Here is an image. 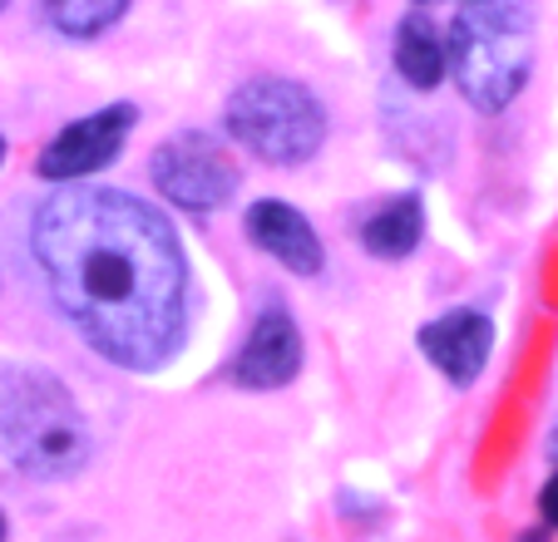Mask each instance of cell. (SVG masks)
<instances>
[{
	"instance_id": "1",
	"label": "cell",
	"mask_w": 558,
	"mask_h": 542,
	"mask_svg": "<svg viewBox=\"0 0 558 542\" xmlns=\"http://www.w3.org/2000/svg\"><path fill=\"white\" fill-rule=\"evenodd\" d=\"M31 242L60 311L105 360L154 370L179 350L189 271L163 212L114 188H70L40 208Z\"/></svg>"
},
{
	"instance_id": "2",
	"label": "cell",
	"mask_w": 558,
	"mask_h": 542,
	"mask_svg": "<svg viewBox=\"0 0 558 542\" xmlns=\"http://www.w3.org/2000/svg\"><path fill=\"white\" fill-rule=\"evenodd\" d=\"M0 454L35 479H64L85 464V419L54 375L35 366H0Z\"/></svg>"
},
{
	"instance_id": "3",
	"label": "cell",
	"mask_w": 558,
	"mask_h": 542,
	"mask_svg": "<svg viewBox=\"0 0 558 542\" xmlns=\"http://www.w3.org/2000/svg\"><path fill=\"white\" fill-rule=\"evenodd\" d=\"M450 70L460 79V95L474 109H505L524 89L534 64V25L519 0H464L460 21L450 30Z\"/></svg>"
},
{
	"instance_id": "4",
	"label": "cell",
	"mask_w": 558,
	"mask_h": 542,
	"mask_svg": "<svg viewBox=\"0 0 558 542\" xmlns=\"http://www.w3.org/2000/svg\"><path fill=\"white\" fill-rule=\"evenodd\" d=\"M228 134L247 144L263 163L292 168L322 148L327 119L322 104L292 79H253L243 84L228 104Z\"/></svg>"
},
{
	"instance_id": "5",
	"label": "cell",
	"mask_w": 558,
	"mask_h": 542,
	"mask_svg": "<svg viewBox=\"0 0 558 542\" xmlns=\"http://www.w3.org/2000/svg\"><path fill=\"white\" fill-rule=\"evenodd\" d=\"M154 183L169 202L189 212H213L232 198L238 168L208 134H179L154 153Z\"/></svg>"
},
{
	"instance_id": "6",
	"label": "cell",
	"mask_w": 558,
	"mask_h": 542,
	"mask_svg": "<svg viewBox=\"0 0 558 542\" xmlns=\"http://www.w3.org/2000/svg\"><path fill=\"white\" fill-rule=\"evenodd\" d=\"M134 104H109L99 114L70 124L64 134H54V144L40 153V177L70 183V177L99 173L105 163H114V153L124 148L129 128H134Z\"/></svg>"
},
{
	"instance_id": "7",
	"label": "cell",
	"mask_w": 558,
	"mask_h": 542,
	"mask_svg": "<svg viewBox=\"0 0 558 542\" xmlns=\"http://www.w3.org/2000/svg\"><path fill=\"white\" fill-rule=\"evenodd\" d=\"M296 370H302V335H296L292 316L287 311H263L257 316V325H253V335H247L243 355H238V366H232L238 385L277 390V385H287Z\"/></svg>"
},
{
	"instance_id": "8",
	"label": "cell",
	"mask_w": 558,
	"mask_h": 542,
	"mask_svg": "<svg viewBox=\"0 0 558 542\" xmlns=\"http://www.w3.org/2000/svg\"><path fill=\"white\" fill-rule=\"evenodd\" d=\"M489 341H495V331H489V321L480 311H450L421 331V350L430 355L454 385L480 380V370L489 360Z\"/></svg>"
},
{
	"instance_id": "9",
	"label": "cell",
	"mask_w": 558,
	"mask_h": 542,
	"mask_svg": "<svg viewBox=\"0 0 558 542\" xmlns=\"http://www.w3.org/2000/svg\"><path fill=\"white\" fill-rule=\"evenodd\" d=\"M247 232H253L257 247L272 251L282 267L302 271V276L322 271V242H316L312 222L296 208H287V202H272V198L253 202V208H247Z\"/></svg>"
},
{
	"instance_id": "10",
	"label": "cell",
	"mask_w": 558,
	"mask_h": 542,
	"mask_svg": "<svg viewBox=\"0 0 558 542\" xmlns=\"http://www.w3.org/2000/svg\"><path fill=\"white\" fill-rule=\"evenodd\" d=\"M396 70L415 84V89H435L450 70V54H445V35L430 15H405L401 30H396Z\"/></svg>"
},
{
	"instance_id": "11",
	"label": "cell",
	"mask_w": 558,
	"mask_h": 542,
	"mask_svg": "<svg viewBox=\"0 0 558 542\" xmlns=\"http://www.w3.org/2000/svg\"><path fill=\"white\" fill-rule=\"evenodd\" d=\"M421 232H425L421 198H401V202H390L386 212H376V218L361 227V237H366V247L376 251V257H405V251H415Z\"/></svg>"
},
{
	"instance_id": "12",
	"label": "cell",
	"mask_w": 558,
	"mask_h": 542,
	"mask_svg": "<svg viewBox=\"0 0 558 542\" xmlns=\"http://www.w3.org/2000/svg\"><path fill=\"white\" fill-rule=\"evenodd\" d=\"M40 5H45V21L60 35H70V40L105 35L129 11V0H40Z\"/></svg>"
},
{
	"instance_id": "13",
	"label": "cell",
	"mask_w": 558,
	"mask_h": 542,
	"mask_svg": "<svg viewBox=\"0 0 558 542\" xmlns=\"http://www.w3.org/2000/svg\"><path fill=\"white\" fill-rule=\"evenodd\" d=\"M538 508H544V522H548V528H558V473L544 483V498H538Z\"/></svg>"
},
{
	"instance_id": "14",
	"label": "cell",
	"mask_w": 558,
	"mask_h": 542,
	"mask_svg": "<svg viewBox=\"0 0 558 542\" xmlns=\"http://www.w3.org/2000/svg\"><path fill=\"white\" fill-rule=\"evenodd\" d=\"M0 163H5V134H0Z\"/></svg>"
},
{
	"instance_id": "15",
	"label": "cell",
	"mask_w": 558,
	"mask_h": 542,
	"mask_svg": "<svg viewBox=\"0 0 558 542\" xmlns=\"http://www.w3.org/2000/svg\"><path fill=\"white\" fill-rule=\"evenodd\" d=\"M0 542H5V518H0Z\"/></svg>"
},
{
	"instance_id": "16",
	"label": "cell",
	"mask_w": 558,
	"mask_h": 542,
	"mask_svg": "<svg viewBox=\"0 0 558 542\" xmlns=\"http://www.w3.org/2000/svg\"><path fill=\"white\" fill-rule=\"evenodd\" d=\"M554 454H558V434H554Z\"/></svg>"
},
{
	"instance_id": "17",
	"label": "cell",
	"mask_w": 558,
	"mask_h": 542,
	"mask_svg": "<svg viewBox=\"0 0 558 542\" xmlns=\"http://www.w3.org/2000/svg\"><path fill=\"white\" fill-rule=\"evenodd\" d=\"M0 5H5V0H0Z\"/></svg>"
}]
</instances>
